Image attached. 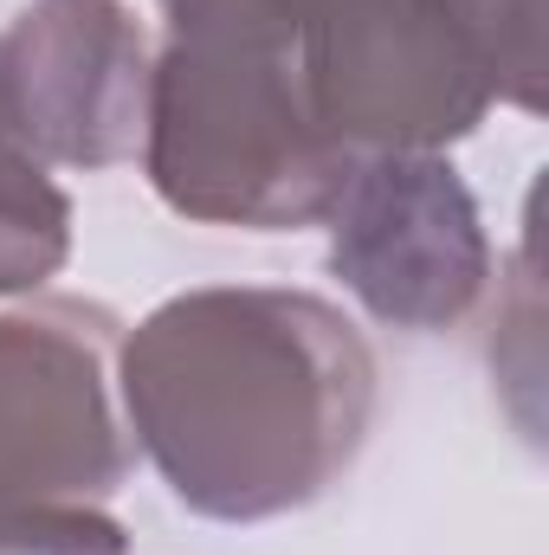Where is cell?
<instances>
[{
    "label": "cell",
    "mask_w": 549,
    "mask_h": 555,
    "mask_svg": "<svg viewBox=\"0 0 549 555\" xmlns=\"http://www.w3.org/2000/svg\"><path fill=\"white\" fill-rule=\"evenodd\" d=\"M375 349L317 291L207 284L117 343V401L162 485L214 524L317 504L375 420Z\"/></svg>",
    "instance_id": "6da1fadb"
},
{
    "label": "cell",
    "mask_w": 549,
    "mask_h": 555,
    "mask_svg": "<svg viewBox=\"0 0 549 555\" xmlns=\"http://www.w3.org/2000/svg\"><path fill=\"white\" fill-rule=\"evenodd\" d=\"M142 168L168 214L201 227H323L356 155L310 111L297 39L259 0H162Z\"/></svg>",
    "instance_id": "7a4b0ae2"
},
{
    "label": "cell",
    "mask_w": 549,
    "mask_h": 555,
    "mask_svg": "<svg viewBox=\"0 0 549 555\" xmlns=\"http://www.w3.org/2000/svg\"><path fill=\"white\" fill-rule=\"evenodd\" d=\"M117 343L124 323L85 297L0 310V524L104 511L124 491Z\"/></svg>",
    "instance_id": "3957f363"
},
{
    "label": "cell",
    "mask_w": 549,
    "mask_h": 555,
    "mask_svg": "<svg viewBox=\"0 0 549 555\" xmlns=\"http://www.w3.org/2000/svg\"><path fill=\"white\" fill-rule=\"evenodd\" d=\"M330 272L388 330H452L491 284V240L446 155H356L330 207Z\"/></svg>",
    "instance_id": "277c9868"
},
{
    "label": "cell",
    "mask_w": 549,
    "mask_h": 555,
    "mask_svg": "<svg viewBox=\"0 0 549 555\" xmlns=\"http://www.w3.org/2000/svg\"><path fill=\"white\" fill-rule=\"evenodd\" d=\"M149 65L124 0H26L0 33V124L46 168H117L142 149Z\"/></svg>",
    "instance_id": "5b68a950"
},
{
    "label": "cell",
    "mask_w": 549,
    "mask_h": 555,
    "mask_svg": "<svg viewBox=\"0 0 549 555\" xmlns=\"http://www.w3.org/2000/svg\"><path fill=\"white\" fill-rule=\"evenodd\" d=\"M72 259V194L0 124V297L39 291Z\"/></svg>",
    "instance_id": "8992f818"
},
{
    "label": "cell",
    "mask_w": 549,
    "mask_h": 555,
    "mask_svg": "<svg viewBox=\"0 0 549 555\" xmlns=\"http://www.w3.org/2000/svg\"><path fill=\"white\" fill-rule=\"evenodd\" d=\"M446 7L491 78V98L537 117L544 111V0H446Z\"/></svg>",
    "instance_id": "52a82bcc"
},
{
    "label": "cell",
    "mask_w": 549,
    "mask_h": 555,
    "mask_svg": "<svg viewBox=\"0 0 549 555\" xmlns=\"http://www.w3.org/2000/svg\"><path fill=\"white\" fill-rule=\"evenodd\" d=\"M259 7L272 13L278 26H291V39L304 46V39H323V33H336V26H356V20L382 13V7H395V0H259Z\"/></svg>",
    "instance_id": "ba28073f"
}]
</instances>
